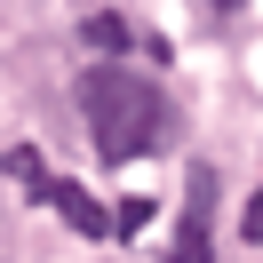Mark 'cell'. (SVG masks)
Masks as SVG:
<instances>
[{
    "mask_svg": "<svg viewBox=\"0 0 263 263\" xmlns=\"http://www.w3.org/2000/svg\"><path fill=\"white\" fill-rule=\"evenodd\" d=\"M80 32H88V40H96V48H104V56H120V48H128V40H136V24H128V16H112V8H104V16H88V24H80Z\"/></svg>",
    "mask_w": 263,
    "mask_h": 263,
    "instance_id": "cell-3",
    "label": "cell"
},
{
    "mask_svg": "<svg viewBox=\"0 0 263 263\" xmlns=\"http://www.w3.org/2000/svg\"><path fill=\"white\" fill-rule=\"evenodd\" d=\"M144 215H152V199H120V208H112V231L128 239V231H144Z\"/></svg>",
    "mask_w": 263,
    "mask_h": 263,
    "instance_id": "cell-4",
    "label": "cell"
},
{
    "mask_svg": "<svg viewBox=\"0 0 263 263\" xmlns=\"http://www.w3.org/2000/svg\"><path fill=\"white\" fill-rule=\"evenodd\" d=\"M239 231H247V239H263V192L247 199V215H239Z\"/></svg>",
    "mask_w": 263,
    "mask_h": 263,
    "instance_id": "cell-5",
    "label": "cell"
},
{
    "mask_svg": "<svg viewBox=\"0 0 263 263\" xmlns=\"http://www.w3.org/2000/svg\"><path fill=\"white\" fill-rule=\"evenodd\" d=\"M167 263H192V255H167Z\"/></svg>",
    "mask_w": 263,
    "mask_h": 263,
    "instance_id": "cell-7",
    "label": "cell"
},
{
    "mask_svg": "<svg viewBox=\"0 0 263 263\" xmlns=\"http://www.w3.org/2000/svg\"><path fill=\"white\" fill-rule=\"evenodd\" d=\"M208 208H215V176L192 167V199H183V231H176V255L208 263Z\"/></svg>",
    "mask_w": 263,
    "mask_h": 263,
    "instance_id": "cell-2",
    "label": "cell"
},
{
    "mask_svg": "<svg viewBox=\"0 0 263 263\" xmlns=\"http://www.w3.org/2000/svg\"><path fill=\"white\" fill-rule=\"evenodd\" d=\"M80 112H88V136H96V160H104V167L144 160V152L160 144V128H167L160 88H152L144 72H128V64L80 72Z\"/></svg>",
    "mask_w": 263,
    "mask_h": 263,
    "instance_id": "cell-1",
    "label": "cell"
},
{
    "mask_svg": "<svg viewBox=\"0 0 263 263\" xmlns=\"http://www.w3.org/2000/svg\"><path fill=\"white\" fill-rule=\"evenodd\" d=\"M215 8H239V0H215Z\"/></svg>",
    "mask_w": 263,
    "mask_h": 263,
    "instance_id": "cell-6",
    "label": "cell"
}]
</instances>
